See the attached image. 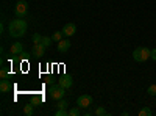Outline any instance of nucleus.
Segmentation results:
<instances>
[{"label":"nucleus","mask_w":156,"mask_h":116,"mask_svg":"<svg viewBox=\"0 0 156 116\" xmlns=\"http://www.w3.org/2000/svg\"><path fill=\"white\" fill-rule=\"evenodd\" d=\"M27 28H28L27 22H25L22 17H16V19H12L9 22L8 33H9L11 38H20V36H23L25 33H27Z\"/></svg>","instance_id":"f257e3e1"},{"label":"nucleus","mask_w":156,"mask_h":116,"mask_svg":"<svg viewBox=\"0 0 156 116\" xmlns=\"http://www.w3.org/2000/svg\"><path fill=\"white\" fill-rule=\"evenodd\" d=\"M150 57H151V50H150L148 47H145V46L136 47L134 52H133V58H134V61H137V63H144V61H147Z\"/></svg>","instance_id":"f03ea898"},{"label":"nucleus","mask_w":156,"mask_h":116,"mask_svg":"<svg viewBox=\"0 0 156 116\" xmlns=\"http://www.w3.org/2000/svg\"><path fill=\"white\" fill-rule=\"evenodd\" d=\"M64 94H66V88H62L59 83L58 85H51L48 88V96L51 99H55V100H59L64 97Z\"/></svg>","instance_id":"7ed1b4c3"},{"label":"nucleus","mask_w":156,"mask_h":116,"mask_svg":"<svg viewBox=\"0 0 156 116\" xmlns=\"http://www.w3.org/2000/svg\"><path fill=\"white\" fill-rule=\"evenodd\" d=\"M14 14H16V17H22V19L28 14V3L25 0H19L14 5Z\"/></svg>","instance_id":"20e7f679"},{"label":"nucleus","mask_w":156,"mask_h":116,"mask_svg":"<svg viewBox=\"0 0 156 116\" xmlns=\"http://www.w3.org/2000/svg\"><path fill=\"white\" fill-rule=\"evenodd\" d=\"M92 96H89V94H83L76 99V105L80 107V108H89L90 105H92Z\"/></svg>","instance_id":"39448f33"},{"label":"nucleus","mask_w":156,"mask_h":116,"mask_svg":"<svg viewBox=\"0 0 156 116\" xmlns=\"http://www.w3.org/2000/svg\"><path fill=\"white\" fill-rule=\"evenodd\" d=\"M62 33L64 35H66V38H70V36H73L75 33H76V25L75 24H66V25H64V27H62Z\"/></svg>","instance_id":"423d86ee"},{"label":"nucleus","mask_w":156,"mask_h":116,"mask_svg":"<svg viewBox=\"0 0 156 116\" xmlns=\"http://www.w3.org/2000/svg\"><path fill=\"white\" fill-rule=\"evenodd\" d=\"M62 88H66V89H69L72 85H73V80H72V77L70 75H62V77H59V82H58Z\"/></svg>","instance_id":"0eeeda50"},{"label":"nucleus","mask_w":156,"mask_h":116,"mask_svg":"<svg viewBox=\"0 0 156 116\" xmlns=\"http://www.w3.org/2000/svg\"><path fill=\"white\" fill-rule=\"evenodd\" d=\"M69 47H70V41H69V38H64V39H61V41L58 43V52L66 54L67 50H69Z\"/></svg>","instance_id":"6e6552de"},{"label":"nucleus","mask_w":156,"mask_h":116,"mask_svg":"<svg viewBox=\"0 0 156 116\" xmlns=\"http://www.w3.org/2000/svg\"><path fill=\"white\" fill-rule=\"evenodd\" d=\"M9 52H11V55H20V54L23 52L22 43H12L11 47H9Z\"/></svg>","instance_id":"1a4fd4ad"},{"label":"nucleus","mask_w":156,"mask_h":116,"mask_svg":"<svg viewBox=\"0 0 156 116\" xmlns=\"http://www.w3.org/2000/svg\"><path fill=\"white\" fill-rule=\"evenodd\" d=\"M33 54H34V57H42L44 54H45V46L44 44H34L33 46Z\"/></svg>","instance_id":"9d476101"},{"label":"nucleus","mask_w":156,"mask_h":116,"mask_svg":"<svg viewBox=\"0 0 156 116\" xmlns=\"http://www.w3.org/2000/svg\"><path fill=\"white\" fill-rule=\"evenodd\" d=\"M11 89V83L8 79H2V82H0V91L2 93H8Z\"/></svg>","instance_id":"9b49d317"},{"label":"nucleus","mask_w":156,"mask_h":116,"mask_svg":"<svg viewBox=\"0 0 156 116\" xmlns=\"http://www.w3.org/2000/svg\"><path fill=\"white\" fill-rule=\"evenodd\" d=\"M33 111H34V104H27L23 107V114L25 116H31Z\"/></svg>","instance_id":"f8f14e48"},{"label":"nucleus","mask_w":156,"mask_h":116,"mask_svg":"<svg viewBox=\"0 0 156 116\" xmlns=\"http://www.w3.org/2000/svg\"><path fill=\"white\" fill-rule=\"evenodd\" d=\"M64 36H66V35L62 33V30H61V32H55L53 36H51V39H53L55 43H59L61 39H64Z\"/></svg>","instance_id":"ddd939ff"},{"label":"nucleus","mask_w":156,"mask_h":116,"mask_svg":"<svg viewBox=\"0 0 156 116\" xmlns=\"http://www.w3.org/2000/svg\"><path fill=\"white\" fill-rule=\"evenodd\" d=\"M94 114H95V116H108L109 113H108V110H106L105 107H98V108L94 111Z\"/></svg>","instance_id":"4468645a"},{"label":"nucleus","mask_w":156,"mask_h":116,"mask_svg":"<svg viewBox=\"0 0 156 116\" xmlns=\"http://www.w3.org/2000/svg\"><path fill=\"white\" fill-rule=\"evenodd\" d=\"M56 107H58V108H62V110H67V107H69V102H67V100H64V99H59Z\"/></svg>","instance_id":"2eb2a0df"},{"label":"nucleus","mask_w":156,"mask_h":116,"mask_svg":"<svg viewBox=\"0 0 156 116\" xmlns=\"http://www.w3.org/2000/svg\"><path fill=\"white\" fill-rule=\"evenodd\" d=\"M151 114H153V111L148 107H144V108L139 111V116H151Z\"/></svg>","instance_id":"dca6fc26"},{"label":"nucleus","mask_w":156,"mask_h":116,"mask_svg":"<svg viewBox=\"0 0 156 116\" xmlns=\"http://www.w3.org/2000/svg\"><path fill=\"white\" fill-rule=\"evenodd\" d=\"M51 41H53L51 38H48V36H42V41H41V44H44L45 47H50V46H51Z\"/></svg>","instance_id":"f3484780"},{"label":"nucleus","mask_w":156,"mask_h":116,"mask_svg":"<svg viewBox=\"0 0 156 116\" xmlns=\"http://www.w3.org/2000/svg\"><path fill=\"white\" fill-rule=\"evenodd\" d=\"M81 111H80V107H76V108H70L69 110V116H80Z\"/></svg>","instance_id":"a211bd4d"},{"label":"nucleus","mask_w":156,"mask_h":116,"mask_svg":"<svg viewBox=\"0 0 156 116\" xmlns=\"http://www.w3.org/2000/svg\"><path fill=\"white\" fill-rule=\"evenodd\" d=\"M31 39H33V43H34V44H39V43L42 41V36L39 35V33H34V35H33V38H31Z\"/></svg>","instance_id":"6ab92c4d"},{"label":"nucleus","mask_w":156,"mask_h":116,"mask_svg":"<svg viewBox=\"0 0 156 116\" xmlns=\"http://www.w3.org/2000/svg\"><path fill=\"white\" fill-rule=\"evenodd\" d=\"M147 93H148L150 96H156V85H150L148 89H147Z\"/></svg>","instance_id":"aec40b11"},{"label":"nucleus","mask_w":156,"mask_h":116,"mask_svg":"<svg viewBox=\"0 0 156 116\" xmlns=\"http://www.w3.org/2000/svg\"><path fill=\"white\" fill-rule=\"evenodd\" d=\"M55 114H56V116H67V114H69V110H62V108H58Z\"/></svg>","instance_id":"412c9836"},{"label":"nucleus","mask_w":156,"mask_h":116,"mask_svg":"<svg viewBox=\"0 0 156 116\" xmlns=\"http://www.w3.org/2000/svg\"><path fill=\"white\" fill-rule=\"evenodd\" d=\"M0 77H2V79H8V71L6 69H2V71H0Z\"/></svg>","instance_id":"4be33fe9"},{"label":"nucleus","mask_w":156,"mask_h":116,"mask_svg":"<svg viewBox=\"0 0 156 116\" xmlns=\"http://www.w3.org/2000/svg\"><path fill=\"white\" fill-rule=\"evenodd\" d=\"M150 58L156 61V49H153V50H151V57H150Z\"/></svg>","instance_id":"5701e85b"}]
</instances>
